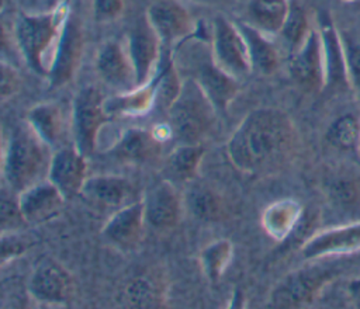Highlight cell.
<instances>
[{"label": "cell", "mask_w": 360, "mask_h": 309, "mask_svg": "<svg viewBox=\"0 0 360 309\" xmlns=\"http://www.w3.org/2000/svg\"><path fill=\"white\" fill-rule=\"evenodd\" d=\"M86 156L76 147H63L52 154L48 180L58 187L65 198L80 194L86 181Z\"/></svg>", "instance_id": "16"}, {"label": "cell", "mask_w": 360, "mask_h": 309, "mask_svg": "<svg viewBox=\"0 0 360 309\" xmlns=\"http://www.w3.org/2000/svg\"><path fill=\"white\" fill-rule=\"evenodd\" d=\"M330 275V270L314 264L288 274L270 295L273 308H298L308 303Z\"/></svg>", "instance_id": "8"}, {"label": "cell", "mask_w": 360, "mask_h": 309, "mask_svg": "<svg viewBox=\"0 0 360 309\" xmlns=\"http://www.w3.org/2000/svg\"><path fill=\"white\" fill-rule=\"evenodd\" d=\"M340 38L345 49L350 86L360 93V38L347 31H340Z\"/></svg>", "instance_id": "32"}, {"label": "cell", "mask_w": 360, "mask_h": 309, "mask_svg": "<svg viewBox=\"0 0 360 309\" xmlns=\"http://www.w3.org/2000/svg\"><path fill=\"white\" fill-rule=\"evenodd\" d=\"M328 142L342 150H353L360 145V119L354 114L336 118L326 132Z\"/></svg>", "instance_id": "29"}, {"label": "cell", "mask_w": 360, "mask_h": 309, "mask_svg": "<svg viewBox=\"0 0 360 309\" xmlns=\"http://www.w3.org/2000/svg\"><path fill=\"white\" fill-rule=\"evenodd\" d=\"M1 100L4 101L6 98L11 97L13 94L17 93L18 87H20V77L17 70L6 63L4 60L1 62Z\"/></svg>", "instance_id": "38"}, {"label": "cell", "mask_w": 360, "mask_h": 309, "mask_svg": "<svg viewBox=\"0 0 360 309\" xmlns=\"http://www.w3.org/2000/svg\"><path fill=\"white\" fill-rule=\"evenodd\" d=\"M159 150L158 135L142 128H131L111 147L110 154L127 163H145L156 157Z\"/></svg>", "instance_id": "22"}, {"label": "cell", "mask_w": 360, "mask_h": 309, "mask_svg": "<svg viewBox=\"0 0 360 309\" xmlns=\"http://www.w3.org/2000/svg\"><path fill=\"white\" fill-rule=\"evenodd\" d=\"M311 29L312 28L309 27V21L305 10L300 4L291 3L287 20L278 34L284 45L288 48L290 53L297 51L304 44Z\"/></svg>", "instance_id": "31"}, {"label": "cell", "mask_w": 360, "mask_h": 309, "mask_svg": "<svg viewBox=\"0 0 360 309\" xmlns=\"http://www.w3.org/2000/svg\"><path fill=\"white\" fill-rule=\"evenodd\" d=\"M48 1H49V3L52 4V7H53V6H56L58 3H60V1H63V0H48Z\"/></svg>", "instance_id": "40"}, {"label": "cell", "mask_w": 360, "mask_h": 309, "mask_svg": "<svg viewBox=\"0 0 360 309\" xmlns=\"http://www.w3.org/2000/svg\"><path fill=\"white\" fill-rule=\"evenodd\" d=\"M146 18L158 34L162 46L169 49L194 32V22L188 11L173 0H158L148 8Z\"/></svg>", "instance_id": "13"}, {"label": "cell", "mask_w": 360, "mask_h": 309, "mask_svg": "<svg viewBox=\"0 0 360 309\" xmlns=\"http://www.w3.org/2000/svg\"><path fill=\"white\" fill-rule=\"evenodd\" d=\"M194 55L197 59L194 60L190 77L202 87L218 111H226L238 93V80L217 66L212 59L211 45L207 46V42H204L202 48Z\"/></svg>", "instance_id": "9"}, {"label": "cell", "mask_w": 360, "mask_h": 309, "mask_svg": "<svg viewBox=\"0 0 360 309\" xmlns=\"http://www.w3.org/2000/svg\"><path fill=\"white\" fill-rule=\"evenodd\" d=\"M193 211L198 218L217 219L221 215L219 199L205 188L197 190L193 195Z\"/></svg>", "instance_id": "34"}, {"label": "cell", "mask_w": 360, "mask_h": 309, "mask_svg": "<svg viewBox=\"0 0 360 309\" xmlns=\"http://www.w3.org/2000/svg\"><path fill=\"white\" fill-rule=\"evenodd\" d=\"M290 0H249V24L266 35H278L290 13Z\"/></svg>", "instance_id": "25"}, {"label": "cell", "mask_w": 360, "mask_h": 309, "mask_svg": "<svg viewBox=\"0 0 360 309\" xmlns=\"http://www.w3.org/2000/svg\"><path fill=\"white\" fill-rule=\"evenodd\" d=\"M27 249L25 240L13 232H1V263L6 264L11 258L20 256Z\"/></svg>", "instance_id": "37"}, {"label": "cell", "mask_w": 360, "mask_h": 309, "mask_svg": "<svg viewBox=\"0 0 360 309\" xmlns=\"http://www.w3.org/2000/svg\"><path fill=\"white\" fill-rule=\"evenodd\" d=\"M288 72L291 79L304 90L314 91L323 88V51L318 29L312 28L304 44L290 53Z\"/></svg>", "instance_id": "11"}, {"label": "cell", "mask_w": 360, "mask_h": 309, "mask_svg": "<svg viewBox=\"0 0 360 309\" xmlns=\"http://www.w3.org/2000/svg\"><path fill=\"white\" fill-rule=\"evenodd\" d=\"M80 195L90 205L103 209L121 208L131 195V185L122 177L93 176L86 178Z\"/></svg>", "instance_id": "21"}, {"label": "cell", "mask_w": 360, "mask_h": 309, "mask_svg": "<svg viewBox=\"0 0 360 309\" xmlns=\"http://www.w3.org/2000/svg\"><path fill=\"white\" fill-rule=\"evenodd\" d=\"M211 52L219 69L239 80L252 69L246 41L236 22L218 15L211 25Z\"/></svg>", "instance_id": "5"}, {"label": "cell", "mask_w": 360, "mask_h": 309, "mask_svg": "<svg viewBox=\"0 0 360 309\" xmlns=\"http://www.w3.org/2000/svg\"><path fill=\"white\" fill-rule=\"evenodd\" d=\"M360 249V222L323 230L314 235L302 244L305 258H319L345 254Z\"/></svg>", "instance_id": "19"}, {"label": "cell", "mask_w": 360, "mask_h": 309, "mask_svg": "<svg viewBox=\"0 0 360 309\" xmlns=\"http://www.w3.org/2000/svg\"><path fill=\"white\" fill-rule=\"evenodd\" d=\"M193 1H195V3H217L219 0H193Z\"/></svg>", "instance_id": "39"}, {"label": "cell", "mask_w": 360, "mask_h": 309, "mask_svg": "<svg viewBox=\"0 0 360 309\" xmlns=\"http://www.w3.org/2000/svg\"><path fill=\"white\" fill-rule=\"evenodd\" d=\"M124 10V0H93V14L97 22L117 20Z\"/></svg>", "instance_id": "36"}, {"label": "cell", "mask_w": 360, "mask_h": 309, "mask_svg": "<svg viewBox=\"0 0 360 309\" xmlns=\"http://www.w3.org/2000/svg\"><path fill=\"white\" fill-rule=\"evenodd\" d=\"M49 145L28 124L17 126L10 135L3 162V173L15 192L41 181L48 174L52 156L48 152Z\"/></svg>", "instance_id": "2"}, {"label": "cell", "mask_w": 360, "mask_h": 309, "mask_svg": "<svg viewBox=\"0 0 360 309\" xmlns=\"http://www.w3.org/2000/svg\"><path fill=\"white\" fill-rule=\"evenodd\" d=\"M204 147L200 143H180L167 157L166 177L170 181H190L197 174Z\"/></svg>", "instance_id": "27"}, {"label": "cell", "mask_w": 360, "mask_h": 309, "mask_svg": "<svg viewBox=\"0 0 360 309\" xmlns=\"http://www.w3.org/2000/svg\"><path fill=\"white\" fill-rule=\"evenodd\" d=\"M217 107L191 77L181 80L179 94L167 108V125L180 143H200L215 124Z\"/></svg>", "instance_id": "3"}, {"label": "cell", "mask_w": 360, "mask_h": 309, "mask_svg": "<svg viewBox=\"0 0 360 309\" xmlns=\"http://www.w3.org/2000/svg\"><path fill=\"white\" fill-rule=\"evenodd\" d=\"M162 48V42L146 15L138 20L127 39V49L135 69L138 86L148 83L155 76L160 63Z\"/></svg>", "instance_id": "10"}, {"label": "cell", "mask_w": 360, "mask_h": 309, "mask_svg": "<svg viewBox=\"0 0 360 309\" xmlns=\"http://www.w3.org/2000/svg\"><path fill=\"white\" fill-rule=\"evenodd\" d=\"M156 90L158 74L155 73L148 83L105 100V111L108 115H142L156 105Z\"/></svg>", "instance_id": "23"}, {"label": "cell", "mask_w": 360, "mask_h": 309, "mask_svg": "<svg viewBox=\"0 0 360 309\" xmlns=\"http://www.w3.org/2000/svg\"><path fill=\"white\" fill-rule=\"evenodd\" d=\"M107 117L105 100L96 87L86 86L76 93L72 107V125L75 146L84 156L93 153L98 131Z\"/></svg>", "instance_id": "6"}, {"label": "cell", "mask_w": 360, "mask_h": 309, "mask_svg": "<svg viewBox=\"0 0 360 309\" xmlns=\"http://www.w3.org/2000/svg\"><path fill=\"white\" fill-rule=\"evenodd\" d=\"M28 289L39 302L65 303L73 294V280L58 261L44 258L35 267Z\"/></svg>", "instance_id": "15"}, {"label": "cell", "mask_w": 360, "mask_h": 309, "mask_svg": "<svg viewBox=\"0 0 360 309\" xmlns=\"http://www.w3.org/2000/svg\"><path fill=\"white\" fill-rule=\"evenodd\" d=\"M63 194L49 180L39 181L20 192L18 205L27 223H42L56 216L65 202Z\"/></svg>", "instance_id": "17"}, {"label": "cell", "mask_w": 360, "mask_h": 309, "mask_svg": "<svg viewBox=\"0 0 360 309\" xmlns=\"http://www.w3.org/2000/svg\"><path fill=\"white\" fill-rule=\"evenodd\" d=\"M28 124L49 146L59 142L63 131V115L55 103H42L28 112Z\"/></svg>", "instance_id": "28"}, {"label": "cell", "mask_w": 360, "mask_h": 309, "mask_svg": "<svg viewBox=\"0 0 360 309\" xmlns=\"http://www.w3.org/2000/svg\"><path fill=\"white\" fill-rule=\"evenodd\" d=\"M318 31L322 41L325 84L323 88L346 90L350 86L345 49L340 38V31L335 27L328 13H321L318 18Z\"/></svg>", "instance_id": "14"}, {"label": "cell", "mask_w": 360, "mask_h": 309, "mask_svg": "<svg viewBox=\"0 0 360 309\" xmlns=\"http://www.w3.org/2000/svg\"><path fill=\"white\" fill-rule=\"evenodd\" d=\"M295 146L297 132L288 115L276 108H257L235 129L226 152L236 169L257 176L280 169Z\"/></svg>", "instance_id": "1"}, {"label": "cell", "mask_w": 360, "mask_h": 309, "mask_svg": "<svg viewBox=\"0 0 360 309\" xmlns=\"http://www.w3.org/2000/svg\"><path fill=\"white\" fill-rule=\"evenodd\" d=\"M145 221V204L143 201H136L118 208L105 222L101 235L121 249H132L142 239Z\"/></svg>", "instance_id": "18"}, {"label": "cell", "mask_w": 360, "mask_h": 309, "mask_svg": "<svg viewBox=\"0 0 360 309\" xmlns=\"http://www.w3.org/2000/svg\"><path fill=\"white\" fill-rule=\"evenodd\" d=\"M340 1H343V3H354L357 0H340Z\"/></svg>", "instance_id": "41"}, {"label": "cell", "mask_w": 360, "mask_h": 309, "mask_svg": "<svg viewBox=\"0 0 360 309\" xmlns=\"http://www.w3.org/2000/svg\"><path fill=\"white\" fill-rule=\"evenodd\" d=\"M96 69L101 80L117 93H125L138 87L127 44L121 41L108 39L100 46L96 58Z\"/></svg>", "instance_id": "12"}, {"label": "cell", "mask_w": 360, "mask_h": 309, "mask_svg": "<svg viewBox=\"0 0 360 309\" xmlns=\"http://www.w3.org/2000/svg\"><path fill=\"white\" fill-rule=\"evenodd\" d=\"M127 298L135 308H156L160 303L158 289L145 278L134 281L127 288Z\"/></svg>", "instance_id": "33"}, {"label": "cell", "mask_w": 360, "mask_h": 309, "mask_svg": "<svg viewBox=\"0 0 360 309\" xmlns=\"http://www.w3.org/2000/svg\"><path fill=\"white\" fill-rule=\"evenodd\" d=\"M301 218V206L294 199H280L269 205L262 215V225L266 233L283 240L292 233Z\"/></svg>", "instance_id": "26"}, {"label": "cell", "mask_w": 360, "mask_h": 309, "mask_svg": "<svg viewBox=\"0 0 360 309\" xmlns=\"http://www.w3.org/2000/svg\"><path fill=\"white\" fill-rule=\"evenodd\" d=\"M249 49L252 69L260 74H271L278 67V51L269 35L249 22H236Z\"/></svg>", "instance_id": "24"}, {"label": "cell", "mask_w": 360, "mask_h": 309, "mask_svg": "<svg viewBox=\"0 0 360 309\" xmlns=\"http://www.w3.org/2000/svg\"><path fill=\"white\" fill-rule=\"evenodd\" d=\"M70 13L66 0L41 14H21L15 22V39L28 67L39 76H48L45 56L58 42L65 20Z\"/></svg>", "instance_id": "4"}, {"label": "cell", "mask_w": 360, "mask_h": 309, "mask_svg": "<svg viewBox=\"0 0 360 309\" xmlns=\"http://www.w3.org/2000/svg\"><path fill=\"white\" fill-rule=\"evenodd\" d=\"M83 51V31L77 15L70 11L62 27L58 42L55 44L53 56L48 67V83L58 88L69 83L80 63Z\"/></svg>", "instance_id": "7"}, {"label": "cell", "mask_w": 360, "mask_h": 309, "mask_svg": "<svg viewBox=\"0 0 360 309\" xmlns=\"http://www.w3.org/2000/svg\"><path fill=\"white\" fill-rule=\"evenodd\" d=\"M146 221L159 229L173 228L180 216V197L173 181L156 183L145 197Z\"/></svg>", "instance_id": "20"}, {"label": "cell", "mask_w": 360, "mask_h": 309, "mask_svg": "<svg viewBox=\"0 0 360 309\" xmlns=\"http://www.w3.org/2000/svg\"><path fill=\"white\" fill-rule=\"evenodd\" d=\"M25 219L22 218V213L20 211L18 199L13 201L11 198H1V232H13V229H17L21 223H24Z\"/></svg>", "instance_id": "35"}, {"label": "cell", "mask_w": 360, "mask_h": 309, "mask_svg": "<svg viewBox=\"0 0 360 309\" xmlns=\"http://www.w3.org/2000/svg\"><path fill=\"white\" fill-rule=\"evenodd\" d=\"M232 244L226 239L217 240L202 250L201 265L210 281L217 282L224 275L232 260Z\"/></svg>", "instance_id": "30"}]
</instances>
